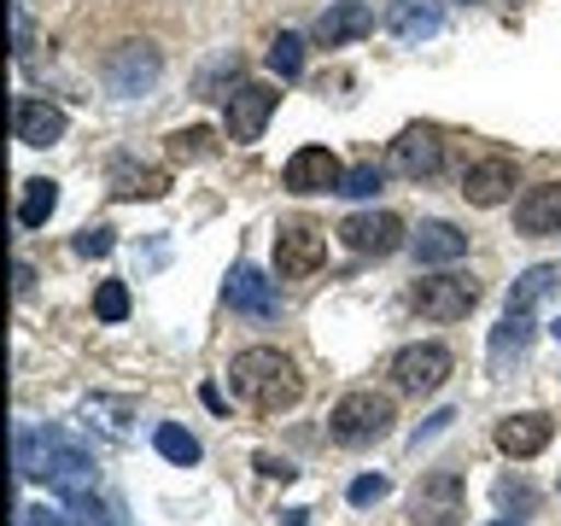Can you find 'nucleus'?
Masks as SVG:
<instances>
[{"label":"nucleus","mask_w":561,"mask_h":526,"mask_svg":"<svg viewBox=\"0 0 561 526\" xmlns=\"http://www.w3.org/2000/svg\"><path fill=\"white\" fill-rule=\"evenodd\" d=\"M228 380H234V398H245L263 415H280V410H293V403L305 398V375H298V363L287 357V351H275V345L240 351V357L228 363Z\"/></svg>","instance_id":"f257e3e1"},{"label":"nucleus","mask_w":561,"mask_h":526,"mask_svg":"<svg viewBox=\"0 0 561 526\" xmlns=\"http://www.w3.org/2000/svg\"><path fill=\"white\" fill-rule=\"evenodd\" d=\"M392 398L386 392H345L340 403H333V415H328V433L340 438L345 450H363V445H375V438H386L392 433Z\"/></svg>","instance_id":"f03ea898"},{"label":"nucleus","mask_w":561,"mask_h":526,"mask_svg":"<svg viewBox=\"0 0 561 526\" xmlns=\"http://www.w3.org/2000/svg\"><path fill=\"white\" fill-rule=\"evenodd\" d=\"M158 77H164V53H158L152 42H117L100 59V82H105V94H117V100L152 94Z\"/></svg>","instance_id":"7ed1b4c3"},{"label":"nucleus","mask_w":561,"mask_h":526,"mask_svg":"<svg viewBox=\"0 0 561 526\" xmlns=\"http://www.w3.org/2000/svg\"><path fill=\"white\" fill-rule=\"evenodd\" d=\"M328 263V228L310 217H293L275 228V275L280 281H305Z\"/></svg>","instance_id":"20e7f679"},{"label":"nucleus","mask_w":561,"mask_h":526,"mask_svg":"<svg viewBox=\"0 0 561 526\" xmlns=\"http://www.w3.org/2000/svg\"><path fill=\"white\" fill-rule=\"evenodd\" d=\"M462 473L433 468L427 480L410 491V526H462Z\"/></svg>","instance_id":"39448f33"},{"label":"nucleus","mask_w":561,"mask_h":526,"mask_svg":"<svg viewBox=\"0 0 561 526\" xmlns=\"http://www.w3.org/2000/svg\"><path fill=\"white\" fill-rule=\"evenodd\" d=\"M410 298L427 322H468V310L480 305V281L473 275H433V281H415Z\"/></svg>","instance_id":"423d86ee"},{"label":"nucleus","mask_w":561,"mask_h":526,"mask_svg":"<svg viewBox=\"0 0 561 526\" xmlns=\"http://www.w3.org/2000/svg\"><path fill=\"white\" fill-rule=\"evenodd\" d=\"M275 105H280L275 88L240 82L234 94H228V105H222V129H228V140H240V147L263 140V129H270V117H275Z\"/></svg>","instance_id":"0eeeda50"},{"label":"nucleus","mask_w":561,"mask_h":526,"mask_svg":"<svg viewBox=\"0 0 561 526\" xmlns=\"http://www.w3.org/2000/svg\"><path fill=\"white\" fill-rule=\"evenodd\" d=\"M333 235H340V245H345V252H357V258H392L398 245L410 240L392 210H357V217H345Z\"/></svg>","instance_id":"6e6552de"},{"label":"nucleus","mask_w":561,"mask_h":526,"mask_svg":"<svg viewBox=\"0 0 561 526\" xmlns=\"http://www.w3.org/2000/svg\"><path fill=\"white\" fill-rule=\"evenodd\" d=\"M450 351L445 345H403L398 357H392V386L398 392H438V386L450 380Z\"/></svg>","instance_id":"1a4fd4ad"},{"label":"nucleus","mask_w":561,"mask_h":526,"mask_svg":"<svg viewBox=\"0 0 561 526\" xmlns=\"http://www.w3.org/2000/svg\"><path fill=\"white\" fill-rule=\"evenodd\" d=\"M340 182H345V164L328 147H298L287 158V170H280L287 193H340Z\"/></svg>","instance_id":"9d476101"},{"label":"nucleus","mask_w":561,"mask_h":526,"mask_svg":"<svg viewBox=\"0 0 561 526\" xmlns=\"http://www.w3.org/2000/svg\"><path fill=\"white\" fill-rule=\"evenodd\" d=\"M438 164H445V140H438V129H427V123H415V129H403L392 140V170L403 182H433Z\"/></svg>","instance_id":"9b49d317"},{"label":"nucleus","mask_w":561,"mask_h":526,"mask_svg":"<svg viewBox=\"0 0 561 526\" xmlns=\"http://www.w3.org/2000/svg\"><path fill=\"white\" fill-rule=\"evenodd\" d=\"M515 182H520V175H515V158H480V164H468L462 170V199L468 205H480V210H491V205H503L508 199V193H515Z\"/></svg>","instance_id":"f8f14e48"},{"label":"nucleus","mask_w":561,"mask_h":526,"mask_svg":"<svg viewBox=\"0 0 561 526\" xmlns=\"http://www.w3.org/2000/svg\"><path fill=\"white\" fill-rule=\"evenodd\" d=\"M228 305H234L240 316H252V322H270V316H280V293L263 270L234 263V275H228Z\"/></svg>","instance_id":"ddd939ff"},{"label":"nucleus","mask_w":561,"mask_h":526,"mask_svg":"<svg viewBox=\"0 0 561 526\" xmlns=\"http://www.w3.org/2000/svg\"><path fill=\"white\" fill-rule=\"evenodd\" d=\"M550 433H556V421H550V415H538V410L503 415V421H497V450H503V456H515V462H533V456L550 445Z\"/></svg>","instance_id":"4468645a"},{"label":"nucleus","mask_w":561,"mask_h":526,"mask_svg":"<svg viewBox=\"0 0 561 526\" xmlns=\"http://www.w3.org/2000/svg\"><path fill=\"white\" fill-rule=\"evenodd\" d=\"M375 30V7H363V0H333V7L316 18V42L322 47H345V42H363V35Z\"/></svg>","instance_id":"2eb2a0df"},{"label":"nucleus","mask_w":561,"mask_h":526,"mask_svg":"<svg viewBox=\"0 0 561 526\" xmlns=\"http://www.w3.org/2000/svg\"><path fill=\"white\" fill-rule=\"evenodd\" d=\"M65 105H53V100H18L12 105V129L24 147H53V140H65Z\"/></svg>","instance_id":"dca6fc26"},{"label":"nucleus","mask_w":561,"mask_h":526,"mask_svg":"<svg viewBox=\"0 0 561 526\" xmlns=\"http://www.w3.org/2000/svg\"><path fill=\"white\" fill-rule=\"evenodd\" d=\"M515 228L520 235H561V182H538L515 199Z\"/></svg>","instance_id":"f3484780"},{"label":"nucleus","mask_w":561,"mask_h":526,"mask_svg":"<svg viewBox=\"0 0 561 526\" xmlns=\"http://www.w3.org/2000/svg\"><path fill=\"white\" fill-rule=\"evenodd\" d=\"M410 252L415 263H456V258H468V235L456 222H421L410 235Z\"/></svg>","instance_id":"a211bd4d"},{"label":"nucleus","mask_w":561,"mask_h":526,"mask_svg":"<svg viewBox=\"0 0 561 526\" xmlns=\"http://www.w3.org/2000/svg\"><path fill=\"white\" fill-rule=\"evenodd\" d=\"M164 193H170V170L129 164V158L112 164V199H164Z\"/></svg>","instance_id":"6ab92c4d"},{"label":"nucleus","mask_w":561,"mask_h":526,"mask_svg":"<svg viewBox=\"0 0 561 526\" xmlns=\"http://www.w3.org/2000/svg\"><path fill=\"white\" fill-rule=\"evenodd\" d=\"M526 351H533V316H515V310H503V322L491 328V351H485V357H491V368L503 375L508 363H520V357H526Z\"/></svg>","instance_id":"aec40b11"},{"label":"nucleus","mask_w":561,"mask_h":526,"mask_svg":"<svg viewBox=\"0 0 561 526\" xmlns=\"http://www.w3.org/2000/svg\"><path fill=\"white\" fill-rule=\"evenodd\" d=\"M556 287H561V270H556V263H533V270H520V281L508 287V310H515V316H533Z\"/></svg>","instance_id":"412c9836"},{"label":"nucleus","mask_w":561,"mask_h":526,"mask_svg":"<svg viewBox=\"0 0 561 526\" xmlns=\"http://www.w3.org/2000/svg\"><path fill=\"white\" fill-rule=\"evenodd\" d=\"M53 210H59V182H47V175L24 182V199H18V228H42Z\"/></svg>","instance_id":"4be33fe9"},{"label":"nucleus","mask_w":561,"mask_h":526,"mask_svg":"<svg viewBox=\"0 0 561 526\" xmlns=\"http://www.w3.org/2000/svg\"><path fill=\"white\" fill-rule=\"evenodd\" d=\"M392 35L398 42H427V35H438V12L421 7V0H398L392 7Z\"/></svg>","instance_id":"5701e85b"},{"label":"nucleus","mask_w":561,"mask_h":526,"mask_svg":"<svg viewBox=\"0 0 561 526\" xmlns=\"http://www.w3.org/2000/svg\"><path fill=\"white\" fill-rule=\"evenodd\" d=\"M270 70H275L280 82H298V77H305V35L280 30L275 42H270Z\"/></svg>","instance_id":"b1692460"},{"label":"nucleus","mask_w":561,"mask_h":526,"mask_svg":"<svg viewBox=\"0 0 561 526\" xmlns=\"http://www.w3.org/2000/svg\"><path fill=\"white\" fill-rule=\"evenodd\" d=\"M152 445H158V456H164V462H175V468H193V462H199V438H193L187 427H175V421H164V427L152 433Z\"/></svg>","instance_id":"393cba45"},{"label":"nucleus","mask_w":561,"mask_h":526,"mask_svg":"<svg viewBox=\"0 0 561 526\" xmlns=\"http://www.w3.org/2000/svg\"><path fill=\"white\" fill-rule=\"evenodd\" d=\"M380 182H386V170L375 164V158H363V164H351V170H345L340 193H345V199H375V193H380Z\"/></svg>","instance_id":"a878e982"},{"label":"nucleus","mask_w":561,"mask_h":526,"mask_svg":"<svg viewBox=\"0 0 561 526\" xmlns=\"http://www.w3.org/2000/svg\"><path fill=\"white\" fill-rule=\"evenodd\" d=\"M217 152V135L205 129V123H193V129H175L170 135V158H210Z\"/></svg>","instance_id":"bb28decb"},{"label":"nucleus","mask_w":561,"mask_h":526,"mask_svg":"<svg viewBox=\"0 0 561 526\" xmlns=\"http://www.w3.org/2000/svg\"><path fill=\"white\" fill-rule=\"evenodd\" d=\"M94 316H100V322H123V316H129V287H123V281H100Z\"/></svg>","instance_id":"cd10ccee"},{"label":"nucleus","mask_w":561,"mask_h":526,"mask_svg":"<svg viewBox=\"0 0 561 526\" xmlns=\"http://www.w3.org/2000/svg\"><path fill=\"white\" fill-rule=\"evenodd\" d=\"M386 491H392V485H386L380 473H363V480H351V503H357V508H368V503H380Z\"/></svg>","instance_id":"c85d7f7f"},{"label":"nucleus","mask_w":561,"mask_h":526,"mask_svg":"<svg viewBox=\"0 0 561 526\" xmlns=\"http://www.w3.org/2000/svg\"><path fill=\"white\" fill-rule=\"evenodd\" d=\"M112 228H82V235H77V252L82 258H105V252H112Z\"/></svg>","instance_id":"c756f323"},{"label":"nucleus","mask_w":561,"mask_h":526,"mask_svg":"<svg viewBox=\"0 0 561 526\" xmlns=\"http://www.w3.org/2000/svg\"><path fill=\"white\" fill-rule=\"evenodd\" d=\"M18 526H70V508H18Z\"/></svg>","instance_id":"7c9ffc66"},{"label":"nucleus","mask_w":561,"mask_h":526,"mask_svg":"<svg viewBox=\"0 0 561 526\" xmlns=\"http://www.w3.org/2000/svg\"><path fill=\"white\" fill-rule=\"evenodd\" d=\"M65 508H70V526H112V521H105V508H100V503H88V498L65 503Z\"/></svg>","instance_id":"2f4dec72"},{"label":"nucleus","mask_w":561,"mask_h":526,"mask_svg":"<svg viewBox=\"0 0 561 526\" xmlns=\"http://www.w3.org/2000/svg\"><path fill=\"white\" fill-rule=\"evenodd\" d=\"M497 503H503V508H533V485L503 480V485H497Z\"/></svg>","instance_id":"473e14b6"},{"label":"nucleus","mask_w":561,"mask_h":526,"mask_svg":"<svg viewBox=\"0 0 561 526\" xmlns=\"http://www.w3.org/2000/svg\"><path fill=\"white\" fill-rule=\"evenodd\" d=\"M12 53H18V59H24V53H30V18H24V7H12Z\"/></svg>","instance_id":"72a5a7b5"},{"label":"nucleus","mask_w":561,"mask_h":526,"mask_svg":"<svg viewBox=\"0 0 561 526\" xmlns=\"http://www.w3.org/2000/svg\"><path fill=\"white\" fill-rule=\"evenodd\" d=\"M257 468L270 473V480H293V468H287V462H275V456H257Z\"/></svg>","instance_id":"f704fd0d"},{"label":"nucleus","mask_w":561,"mask_h":526,"mask_svg":"<svg viewBox=\"0 0 561 526\" xmlns=\"http://www.w3.org/2000/svg\"><path fill=\"white\" fill-rule=\"evenodd\" d=\"M491 526H520V521H515V515H508V521H491Z\"/></svg>","instance_id":"c9c22d12"},{"label":"nucleus","mask_w":561,"mask_h":526,"mask_svg":"<svg viewBox=\"0 0 561 526\" xmlns=\"http://www.w3.org/2000/svg\"><path fill=\"white\" fill-rule=\"evenodd\" d=\"M550 333H556V340H561V316H556V328H550Z\"/></svg>","instance_id":"e433bc0d"},{"label":"nucleus","mask_w":561,"mask_h":526,"mask_svg":"<svg viewBox=\"0 0 561 526\" xmlns=\"http://www.w3.org/2000/svg\"><path fill=\"white\" fill-rule=\"evenodd\" d=\"M462 7H473V0H462Z\"/></svg>","instance_id":"4c0bfd02"}]
</instances>
